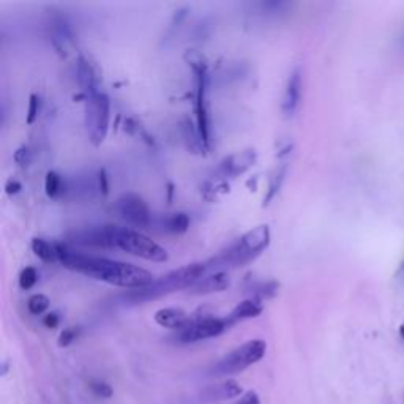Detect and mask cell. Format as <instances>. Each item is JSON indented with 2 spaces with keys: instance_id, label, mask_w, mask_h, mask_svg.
<instances>
[{
  "instance_id": "cell-1",
  "label": "cell",
  "mask_w": 404,
  "mask_h": 404,
  "mask_svg": "<svg viewBox=\"0 0 404 404\" xmlns=\"http://www.w3.org/2000/svg\"><path fill=\"white\" fill-rule=\"evenodd\" d=\"M56 245L59 262L64 267L70 268L73 272L83 273L85 277L105 281L107 285L128 289H141L152 285L157 280L153 277V273L143 267L79 253L62 244Z\"/></svg>"
},
{
  "instance_id": "cell-2",
  "label": "cell",
  "mask_w": 404,
  "mask_h": 404,
  "mask_svg": "<svg viewBox=\"0 0 404 404\" xmlns=\"http://www.w3.org/2000/svg\"><path fill=\"white\" fill-rule=\"evenodd\" d=\"M271 227L267 225H259L250 229L232 245H229L225 251L207 261L208 272H225L223 268H234L248 264L271 245Z\"/></svg>"
},
{
  "instance_id": "cell-3",
  "label": "cell",
  "mask_w": 404,
  "mask_h": 404,
  "mask_svg": "<svg viewBox=\"0 0 404 404\" xmlns=\"http://www.w3.org/2000/svg\"><path fill=\"white\" fill-rule=\"evenodd\" d=\"M207 272V262H193V264L184 266L177 268V271L163 275V277L157 278L149 286L133 289L130 294L125 295V299L133 303H143L160 299L163 295L180 291V289H190L202 277H206Z\"/></svg>"
},
{
  "instance_id": "cell-4",
  "label": "cell",
  "mask_w": 404,
  "mask_h": 404,
  "mask_svg": "<svg viewBox=\"0 0 404 404\" xmlns=\"http://www.w3.org/2000/svg\"><path fill=\"white\" fill-rule=\"evenodd\" d=\"M106 231L109 234L112 246L120 248L125 253L150 262H165L170 258L167 251L160 244L131 227L106 225Z\"/></svg>"
},
{
  "instance_id": "cell-5",
  "label": "cell",
  "mask_w": 404,
  "mask_h": 404,
  "mask_svg": "<svg viewBox=\"0 0 404 404\" xmlns=\"http://www.w3.org/2000/svg\"><path fill=\"white\" fill-rule=\"evenodd\" d=\"M267 352V343L264 340H250L226 354L210 369L212 376L239 374L250 368L254 363L264 359Z\"/></svg>"
},
{
  "instance_id": "cell-6",
  "label": "cell",
  "mask_w": 404,
  "mask_h": 404,
  "mask_svg": "<svg viewBox=\"0 0 404 404\" xmlns=\"http://www.w3.org/2000/svg\"><path fill=\"white\" fill-rule=\"evenodd\" d=\"M85 128L93 145L103 143L111 122V101L105 92L85 98Z\"/></svg>"
},
{
  "instance_id": "cell-7",
  "label": "cell",
  "mask_w": 404,
  "mask_h": 404,
  "mask_svg": "<svg viewBox=\"0 0 404 404\" xmlns=\"http://www.w3.org/2000/svg\"><path fill=\"white\" fill-rule=\"evenodd\" d=\"M229 327H232L229 324L227 318H213V316H199V318H194L185 328H182L180 332L176 335V341L184 343V345H190V343H198L204 340L215 338V336L221 335Z\"/></svg>"
},
{
  "instance_id": "cell-8",
  "label": "cell",
  "mask_w": 404,
  "mask_h": 404,
  "mask_svg": "<svg viewBox=\"0 0 404 404\" xmlns=\"http://www.w3.org/2000/svg\"><path fill=\"white\" fill-rule=\"evenodd\" d=\"M119 217L134 227H149L152 225V213L145 201L134 193H126L116 202Z\"/></svg>"
},
{
  "instance_id": "cell-9",
  "label": "cell",
  "mask_w": 404,
  "mask_h": 404,
  "mask_svg": "<svg viewBox=\"0 0 404 404\" xmlns=\"http://www.w3.org/2000/svg\"><path fill=\"white\" fill-rule=\"evenodd\" d=\"M194 81H196V97H194V116H196V128L207 149H210V125H208V106H207V87L208 76L206 70H196Z\"/></svg>"
},
{
  "instance_id": "cell-10",
  "label": "cell",
  "mask_w": 404,
  "mask_h": 404,
  "mask_svg": "<svg viewBox=\"0 0 404 404\" xmlns=\"http://www.w3.org/2000/svg\"><path fill=\"white\" fill-rule=\"evenodd\" d=\"M302 89H303L302 69L300 66H295L286 81L285 93H283V101H281V111L285 114L286 119L294 117L295 112H297L302 101Z\"/></svg>"
},
{
  "instance_id": "cell-11",
  "label": "cell",
  "mask_w": 404,
  "mask_h": 404,
  "mask_svg": "<svg viewBox=\"0 0 404 404\" xmlns=\"http://www.w3.org/2000/svg\"><path fill=\"white\" fill-rule=\"evenodd\" d=\"M256 157H258V155H256L254 150H245V152L229 155L227 158H225L220 163L218 170H217V176L215 177L226 180V179H234L237 176H242V174L246 172L254 165Z\"/></svg>"
},
{
  "instance_id": "cell-12",
  "label": "cell",
  "mask_w": 404,
  "mask_h": 404,
  "mask_svg": "<svg viewBox=\"0 0 404 404\" xmlns=\"http://www.w3.org/2000/svg\"><path fill=\"white\" fill-rule=\"evenodd\" d=\"M242 387L235 381H225L221 384H213V386H207L202 388L198 398L201 403H215V401H223L231 400L235 396L242 395Z\"/></svg>"
},
{
  "instance_id": "cell-13",
  "label": "cell",
  "mask_w": 404,
  "mask_h": 404,
  "mask_svg": "<svg viewBox=\"0 0 404 404\" xmlns=\"http://www.w3.org/2000/svg\"><path fill=\"white\" fill-rule=\"evenodd\" d=\"M231 285L229 277L226 272H213L207 273L206 277H202L196 285H193L188 289V294L191 295H207L213 292H223Z\"/></svg>"
},
{
  "instance_id": "cell-14",
  "label": "cell",
  "mask_w": 404,
  "mask_h": 404,
  "mask_svg": "<svg viewBox=\"0 0 404 404\" xmlns=\"http://www.w3.org/2000/svg\"><path fill=\"white\" fill-rule=\"evenodd\" d=\"M153 319L160 327L177 330V332H180L182 328H185L193 321V316L184 311L182 308L170 307V308L158 309V311L155 313Z\"/></svg>"
},
{
  "instance_id": "cell-15",
  "label": "cell",
  "mask_w": 404,
  "mask_h": 404,
  "mask_svg": "<svg viewBox=\"0 0 404 404\" xmlns=\"http://www.w3.org/2000/svg\"><path fill=\"white\" fill-rule=\"evenodd\" d=\"M73 242L84 246H97V248H114L112 242L109 239V234L106 231V226L103 227H90L79 231L73 237Z\"/></svg>"
},
{
  "instance_id": "cell-16",
  "label": "cell",
  "mask_w": 404,
  "mask_h": 404,
  "mask_svg": "<svg viewBox=\"0 0 404 404\" xmlns=\"http://www.w3.org/2000/svg\"><path fill=\"white\" fill-rule=\"evenodd\" d=\"M76 75H78L79 87L85 93V97L92 95V93L100 92L97 73H95V70H93V66L90 65L89 60L83 56H79V59H78Z\"/></svg>"
},
{
  "instance_id": "cell-17",
  "label": "cell",
  "mask_w": 404,
  "mask_h": 404,
  "mask_svg": "<svg viewBox=\"0 0 404 404\" xmlns=\"http://www.w3.org/2000/svg\"><path fill=\"white\" fill-rule=\"evenodd\" d=\"M262 309H264V307H262L261 300L254 299V297L246 299L244 302H240L239 305L232 309V313L227 316V321H229V324L234 326L240 321L258 318V316L262 313Z\"/></svg>"
},
{
  "instance_id": "cell-18",
  "label": "cell",
  "mask_w": 404,
  "mask_h": 404,
  "mask_svg": "<svg viewBox=\"0 0 404 404\" xmlns=\"http://www.w3.org/2000/svg\"><path fill=\"white\" fill-rule=\"evenodd\" d=\"M52 44L54 48L57 49V52L62 54V56H66V52L70 49V43H71V33H70V27L64 21V18H56L52 21Z\"/></svg>"
},
{
  "instance_id": "cell-19",
  "label": "cell",
  "mask_w": 404,
  "mask_h": 404,
  "mask_svg": "<svg viewBox=\"0 0 404 404\" xmlns=\"http://www.w3.org/2000/svg\"><path fill=\"white\" fill-rule=\"evenodd\" d=\"M160 227L163 229L165 232L170 234H185L190 227V218L184 212H176L165 215L163 218L160 220Z\"/></svg>"
},
{
  "instance_id": "cell-20",
  "label": "cell",
  "mask_w": 404,
  "mask_h": 404,
  "mask_svg": "<svg viewBox=\"0 0 404 404\" xmlns=\"http://www.w3.org/2000/svg\"><path fill=\"white\" fill-rule=\"evenodd\" d=\"M30 248H32L33 254H35L38 259H42L43 262H46V264H54V262H59L57 245L52 244V242L35 237V239H32Z\"/></svg>"
},
{
  "instance_id": "cell-21",
  "label": "cell",
  "mask_w": 404,
  "mask_h": 404,
  "mask_svg": "<svg viewBox=\"0 0 404 404\" xmlns=\"http://www.w3.org/2000/svg\"><path fill=\"white\" fill-rule=\"evenodd\" d=\"M229 191V186L226 184V180L213 177L208 182H206L204 186H202V196L207 201H217L218 198L223 196Z\"/></svg>"
},
{
  "instance_id": "cell-22",
  "label": "cell",
  "mask_w": 404,
  "mask_h": 404,
  "mask_svg": "<svg viewBox=\"0 0 404 404\" xmlns=\"http://www.w3.org/2000/svg\"><path fill=\"white\" fill-rule=\"evenodd\" d=\"M44 191L48 198H57L64 191V179L57 172L49 171L44 177Z\"/></svg>"
},
{
  "instance_id": "cell-23",
  "label": "cell",
  "mask_w": 404,
  "mask_h": 404,
  "mask_svg": "<svg viewBox=\"0 0 404 404\" xmlns=\"http://www.w3.org/2000/svg\"><path fill=\"white\" fill-rule=\"evenodd\" d=\"M49 305L51 302L44 294H33L29 302H27V309H29V313L33 316H42L48 311Z\"/></svg>"
},
{
  "instance_id": "cell-24",
  "label": "cell",
  "mask_w": 404,
  "mask_h": 404,
  "mask_svg": "<svg viewBox=\"0 0 404 404\" xmlns=\"http://www.w3.org/2000/svg\"><path fill=\"white\" fill-rule=\"evenodd\" d=\"M184 59H185V62L191 66L193 71L208 69L206 56L198 49H186L184 54Z\"/></svg>"
},
{
  "instance_id": "cell-25",
  "label": "cell",
  "mask_w": 404,
  "mask_h": 404,
  "mask_svg": "<svg viewBox=\"0 0 404 404\" xmlns=\"http://www.w3.org/2000/svg\"><path fill=\"white\" fill-rule=\"evenodd\" d=\"M251 292L254 294V299H258V300L273 297V295L278 292V285L275 281L259 283V285L251 287Z\"/></svg>"
},
{
  "instance_id": "cell-26",
  "label": "cell",
  "mask_w": 404,
  "mask_h": 404,
  "mask_svg": "<svg viewBox=\"0 0 404 404\" xmlns=\"http://www.w3.org/2000/svg\"><path fill=\"white\" fill-rule=\"evenodd\" d=\"M38 283V271L35 267H25L23 272L19 273V287L23 291H29Z\"/></svg>"
},
{
  "instance_id": "cell-27",
  "label": "cell",
  "mask_w": 404,
  "mask_h": 404,
  "mask_svg": "<svg viewBox=\"0 0 404 404\" xmlns=\"http://www.w3.org/2000/svg\"><path fill=\"white\" fill-rule=\"evenodd\" d=\"M92 392L95 393L100 398H111L112 396V388L109 384H106L103 381H92L90 382Z\"/></svg>"
},
{
  "instance_id": "cell-28",
  "label": "cell",
  "mask_w": 404,
  "mask_h": 404,
  "mask_svg": "<svg viewBox=\"0 0 404 404\" xmlns=\"http://www.w3.org/2000/svg\"><path fill=\"white\" fill-rule=\"evenodd\" d=\"M38 107H40V100L35 93H32L30 98H29V109H27V117H25V122L29 125H32L37 120Z\"/></svg>"
},
{
  "instance_id": "cell-29",
  "label": "cell",
  "mask_w": 404,
  "mask_h": 404,
  "mask_svg": "<svg viewBox=\"0 0 404 404\" xmlns=\"http://www.w3.org/2000/svg\"><path fill=\"white\" fill-rule=\"evenodd\" d=\"M76 336H78V330L75 327H69V328H65L62 333H60L59 336V346L60 347H66V346H70L73 341L76 340Z\"/></svg>"
},
{
  "instance_id": "cell-30",
  "label": "cell",
  "mask_w": 404,
  "mask_h": 404,
  "mask_svg": "<svg viewBox=\"0 0 404 404\" xmlns=\"http://www.w3.org/2000/svg\"><path fill=\"white\" fill-rule=\"evenodd\" d=\"M15 161H16V165L19 166H29V163L32 161V153L29 150V147H19V149L15 152Z\"/></svg>"
},
{
  "instance_id": "cell-31",
  "label": "cell",
  "mask_w": 404,
  "mask_h": 404,
  "mask_svg": "<svg viewBox=\"0 0 404 404\" xmlns=\"http://www.w3.org/2000/svg\"><path fill=\"white\" fill-rule=\"evenodd\" d=\"M234 404H261V400L258 393L250 390V392L242 395V398L239 401H235Z\"/></svg>"
},
{
  "instance_id": "cell-32",
  "label": "cell",
  "mask_w": 404,
  "mask_h": 404,
  "mask_svg": "<svg viewBox=\"0 0 404 404\" xmlns=\"http://www.w3.org/2000/svg\"><path fill=\"white\" fill-rule=\"evenodd\" d=\"M21 190H23V185L19 184L16 179H10L5 184V191L6 194H10V196H13V194H18Z\"/></svg>"
},
{
  "instance_id": "cell-33",
  "label": "cell",
  "mask_w": 404,
  "mask_h": 404,
  "mask_svg": "<svg viewBox=\"0 0 404 404\" xmlns=\"http://www.w3.org/2000/svg\"><path fill=\"white\" fill-rule=\"evenodd\" d=\"M98 190L103 194H107V190H109V184H107V176L105 170L98 172Z\"/></svg>"
},
{
  "instance_id": "cell-34",
  "label": "cell",
  "mask_w": 404,
  "mask_h": 404,
  "mask_svg": "<svg viewBox=\"0 0 404 404\" xmlns=\"http://www.w3.org/2000/svg\"><path fill=\"white\" fill-rule=\"evenodd\" d=\"M59 322H60V318L57 313H48L43 319V324L48 328H56L59 326Z\"/></svg>"
},
{
  "instance_id": "cell-35",
  "label": "cell",
  "mask_w": 404,
  "mask_h": 404,
  "mask_svg": "<svg viewBox=\"0 0 404 404\" xmlns=\"http://www.w3.org/2000/svg\"><path fill=\"white\" fill-rule=\"evenodd\" d=\"M400 335H401V338L404 340V322L400 326Z\"/></svg>"
},
{
  "instance_id": "cell-36",
  "label": "cell",
  "mask_w": 404,
  "mask_h": 404,
  "mask_svg": "<svg viewBox=\"0 0 404 404\" xmlns=\"http://www.w3.org/2000/svg\"><path fill=\"white\" fill-rule=\"evenodd\" d=\"M403 40H404V37H403Z\"/></svg>"
}]
</instances>
